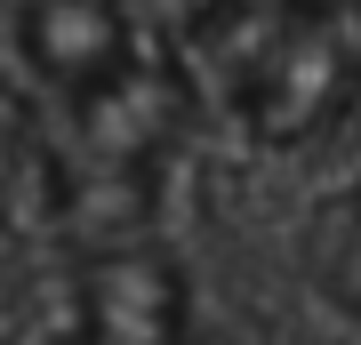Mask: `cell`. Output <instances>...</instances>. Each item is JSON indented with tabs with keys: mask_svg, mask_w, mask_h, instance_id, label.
Returning <instances> with one entry per match:
<instances>
[{
	"mask_svg": "<svg viewBox=\"0 0 361 345\" xmlns=\"http://www.w3.org/2000/svg\"><path fill=\"white\" fill-rule=\"evenodd\" d=\"M0 73L56 225L97 249L137 241L201 113L185 40L137 0H8Z\"/></svg>",
	"mask_w": 361,
	"mask_h": 345,
	"instance_id": "obj_1",
	"label": "cell"
},
{
	"mask_svg": "<svg viewBox=\"0 0 361 345\" xmlns=\"http://www.w3.org/2000/svg\"><path fill=\"white\" fill-rule=\"evenodd\" d=\"M185 64L201 104L265 153L313 145L361 97V32L337 0H209Z\"/></svg>",
	"mask_w": 361,
	"mask_h": 345,
	"instance_id": "obj_2",
	"label": "cell"
},
{
	"mask_svg": "<svg viewBox=\"0 0 361 345\" xmlns=\"http://www.w3.org/2000/svg\"><path fill=\"white\" fill-rule=\"evenodd\" d=\"M313 282H322L329 305L361 313V177L337 193L322 209V225H313Z\"/></svg>",
	"mask_w": 361,
	"mask_h": 345,
	"instance_id": "obj_3",
	"label": "cell"
}]
</instances>
